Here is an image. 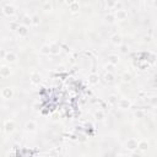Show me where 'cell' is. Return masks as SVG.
<instances>
[{
  "instance_id": "obj_1",
  "label": "cell",
  "mask_w": 157,
  "mask_h": 157,
  "mask_svg": "<svg viewBox=\"0 0 157 157\" xmlns=\"http://www.w3.org/2000/svg\"><path fill=\"white\" fill-rule=\"evenodd\" d=\"M114 15V18L117 20V21H125V20L128 18V11L124 10V9H120V10H115V13H113Z\"/></svg>"
},
{
  "instance_id": "obj_2",
  "label": "cell",
  "mask_w": 157,
  "mask_h": 157,
  "mask_svg": "<svg viewBox=\"0 0 157 157\" xmlns=\"http://www.w3.org/2000/svg\"><path fill=\"white\" fill-rule=\"evenodd\" d=\"M125 148L128 151H135V150L138 148V141H136V139H134V138L128 139L125 142Z\"/></svg>"
},
{
  "instance_id": "obj_3",
  "label": "cell",
  "mask_w": 157,
  "mask_h": 157,
  "mask_svg": "<svg viewBox=\"0 0 157 157\" xmlns=\"http://www.w3.org/2000/svg\"><path fill=\"white\" fill-rule=\"evenodd\" d=\"M3 12L5 13L6 16L11 17V16H13L16 13V8L13 5H11V4H6L4 8H3Z\"/></svg>"
},
{
  "instance_id": "obj_4",
  "label": "cell",
  "mask_w": 157,
  "mask_h": 157,
  "mask_svg": "<svg viewBox=\"0 0 157 157\" xmlns=\"http://www.w3.org/2000/svg\"><path fill=\"white\" fill-rule=\"evenodd\" d=\"M117 104H118L119 109H129L131 107V101L128 98H120V99H118Z\"/></svg>"
},
{
  "instance_id": "obj_5",
  "label": "cell",
  "mask_w": 157,
  "mask_h": 157,
  "mask_svg": "<svg viewBox=\"0 0 157 157\" xmlns=\"http://www.w3.org/2000/svg\"><path fill=\"white\" fill-rule=\"evenodd\" d=\"M12 96H13V90L11 87H4L3 90H1V97L4 98V99H10V98H12Z\"/></svg>"
},
{
  "instance_id": "obj_6",
  "label": "cell",
  "mask_w": 157,
  "mask_h": 157,
  "mask_svg": "<svg viewBox=\"0 0 157 157\" xmlns=\"http://www.w3.org/2000/svg\"><path fill=\"white\" fill-rule=\"evenodd\" d=\"M15 128H16V125H15V121L13 120H6L5 121L4 129H5V131L8 134H11V133L15 131Z\"/></svg>"
},
{
  "instance_id": "obj_7",
  "label": "cell",
  "mask_w": 157,
  "mask_h": 157,
  "mask_svg": "<svg viewBox=\"0 0 157 157\" xmlns=\"http://www.w3.org/2000/svg\"><path fill=\"white\" fill-rule=\"evenodd\" d=\"M25 130L27 133H35L37 130V124H36V121H33V120H28V121H26V124H25Z\"/></svg>"
},
{
  "instance_id": "obj_8",
  "label": "cell",
  "mask_w": 157,
  "mask_h": 157,
  "mask_svg": "<svg viewBox=\"0 0 157 157\" xmlns=\"http://www.w3.org/2000/svg\"><path fill=\"white\" fill-rule=\"evenodd\" d=\"M111 43L113 44V45H115V47H119V45H121L123 44V39H121V36L120 35H113L112 37H111Z\"/></svg>"
},
{
  "instance_id": "obj_9",
  "label": "cell",
  "mask_w": 157,
  "mask_h": 157,
  "mask_svg": "<svg viewBox=\"0 0 157 157\" xmlns=\"http://www.w3.org/2000/svg\"><path fill=\"white\" fill-rule=\"evenodd\" d=\"M5 60L8 61V63L12 64V63H16L17 60V55L13 52H6V55H5Z\"/></svg>"
},
{
  "instance_id": "obj_10",
  "label": "cell",
  "mask_w": 157,
  "mask_h": 157,
  "mask_svg": "<svg viewBox=\"0 0 157 157\" xmlns=\"http://www.w3.org/2000/svg\"><path fill=\"white\" fill-rule=\"evenodd\" d=\"M16 32H17V35L20 37H26L27 35H28V30H27V26H25V25L18 26L16 28Z\"/></svg>"
},
{
  "instance_id": "obj_11",
  "label": "cell",
  "mask_w": 157,
  "mask_h": 157,
  "mask_svg": "<svg viewBox=\"0 0 157 157\" xmlns=\"http://www.w3.org/2000/svg\"><path fill=\"white\" fill-rule=\"evenodd\" d=\"M103 79H104V81H106L107 84H113L114 81H115V75H114L112 71H107V72L104 74Z\"/></svg>"
},
{
  "instance_id": "obj_12",
  "label": "cell",
  "mask_w": 157,
  "mask_h": 157,
  "mask_svg": "<svg viewBox=\"0 0 157 157\" xmlns=\"http://www.w3.org/2000/svg\"><path fill=\"white\" fill-rule=\"evenodd\" d=\"M108 59V63L112 64V65H117L119 63V55L118 54H109V55L107 57Z\"/></svg>"
},
{
  "instance_id": "obj_13",
  "label": "cell",
  "mask_w": 157,
  "mask_h": 157,
  "mask_svg": "<svg viewBox=\"0 0 157 157\" xmlns=\"http://www.w3.org/2000/svg\"><path fill=\"white\" fill-rule=\"evenodd\" d=\"M98 81H99V77H98L97 74L92 72V74L88 75V84H90V85H97Z\"/></svg>"
},
{
  "instance_id": "obj_14",
  "label": "cell",
  "mask_w": 157,
  "mask_h": 157,
  "mask_svg": "<svg viewBox=\"0 0 157 157\" xmlns=\"http://www.w3.org/2000/svg\"><path fill=\"white\" fill-rule=\"evenodd\" d=\"M31 84L32 85H39L40 84V81H42V79H40V76H39V74H36V72H33L32 75H31Z\"/></svg>"
},
{
  "instance_id": "obj_15",
  "label": "cell",
  "mask_w": 157,
  "mask_h": 157,
  "mask_svg": "<svg viewBox=\"0 0 157 157\" xmlns=\"http://www.w3.org/2000/svg\"><path fill=\"white\" fill-rule=\"evenodd\" d=\"M11 75V70H10V67L9 66H1V69H0V76H3V77H9Z\"/></svg>"
},
{
  "instance_id": "obj_16",
  "label": "cell",
  "mask_w": 157,
  "mask_h": 157,
  "mask_svg": "<svg viewBox=\"0 0 157 157\" xmlns=\"http://www.w3.org/2000/svg\"><path fill=\"white\" fill-rule=\"evenodd\" d=\"M148 142L146 141V140H141V141H139L138 142V148L139 150H141V151H147L148 150Z\"/></svg>"
},
{
  "instance_id": "obj_17",
  "label": "cell",
  "mask_w": 157,
  "mask_h": 157,
  "mask_svg": "<svg viewBox=\"0 0 157 157\" xmlns=\"http://www.w3.org/2000/svg\"><path fill=\"white\" fill-rule=\"evenodd\" d=\"M69 10H70L71 13L77 12V11L80 10V5H79V3H77V1H75V3L70 4V5H69Z\"/></svg>"
},
{
  "instance_id": "obj_18",
  "label": "cell",
  "mask_w": 157,
  "mask_h": 157,
  "mask_svg": "<svg viewBox=\"0 0 157 157\" xmlns=\"http://www.w3.org/2000/svg\"><path fill=\"white\" fill-rule=\"evenodd\" d=\"M50 54H53V55L60 54V47L58 44H50Z\"/></svg>"
},
{
  "instance_id": "obj_19",
  "label": "cell",
  "mask_w": 157,
  "mask_h": 157,
  "mask_svg": "<svg viewBox=\"0 0 157 157\" xmlns=\"http://www.w3.org/2000/svg\"><path fill=\"white\" fill-rule=\"evenodd\" d=\"M40 53L43 54V55H49L50 54V45L49 44H44L40 47Z\"/></svg>"
},
{
  "instance_id": "obj_20",
  "label": "cell",
  "mask_w": 157,
  "mask_h": 157,
  "mask_svg": "<svg viewBox=\"0 0 157 157\" xmlns=\"http://www.w3.org/2000/svg\"><path fill=\"white\" fill-rule=\"evenodd\" d=\"M94 118H96V120H98V121H102V120H104L106 114H104L103 111H97L96 113H94Z\"/></svg>"
},
{
  "instance_id": "obj_21",
  "label": "cell",
  "mask_w": 157,
  "mask_h": 157,
  "mask_svg": "<svg viewBox=\"0 0 157 157\" xmlns=\"http://www.w3.org/2000/svg\"><path fill=\"white\" fill-rule=\"evenodd\" d=\"M39 23H40L39 16H38V15H33V16L31 17V25H32V26H39Z\"/></svg>"
},
{
  "instance_id": "obj_22",
  "label": "cell",
  "mask_w": 157,
  "mask_h": 157,
  "mask_svg": "<svg viewBox=\"0 0 157 157\" xmlns=\"http://www.w3.org/2000/svg\"><path fill=\"white\" fill-rule=\"evenodd\" d=\"M121 80L124 81V82H131V80H133V76L129 72H124L121 75Z\"/></svg>"
},
{
  "instance_id": "obj_23",
  "label": "cell",
  "mask_w": 157,
  "mask_h": 157,
  "mask_svg": "<svg viewBox=\"0 0 157 157\" xmlns=\"http://www.w3.org/2000/svg\"><path fill=\"white\" fill-rule=\"evenodd\" d=\"M134 117H135V118H138V119L144 118V117H145V112L142 111V109H138V111H135V112H134Z\"/></svg>"
},
{
  "instance_id": "obj_24",
  "label": "cell",
  "mask_w": 157,
  "mask_h": 157,
  "mask_svg": "<svg viewBox=\"0 0 157 157\" xmlns=\"http://www.w3.org/2000/svg\"><path fill=\"white\" fill-rule=\"evenodd\" d=\"M117 102H118V97L115 96V94H112V96L108 97V103H109V104L114 106V104H117Z\"/></svg>"
},
{
  "instance_id": "obj_25",
  "label": "cell",
  "mask_w": 157,
  "mask_h": 157,
  "mask_svg": "<svg viewBox=\"0 0 157 157\" xmlns=\"http://www.w3.org/2000/svg\"><path fill=\"white\" fill-rule=\"evenodd\" d=\"M104 20H106L107 22H109V23H113V22L115 21L113 13H108V15H106V16H104Z\"/></svg>"
},
{
  "instance_id": "obj_26",
  "label": "cell",
  "mask_w": 157,
  "mask_h": 157,
  "mask_svg": "<svg viewBox=\"0 0 157 157\" xmlns=\"http://www.w3.org/2000/svg\"><path fill=\"white\" fill-rule=\"evenodd\" d=\"M117 1L118 0H106V5L108 6L109 9H113L115 6V4H117Z\"/></svg>"
},
{
  "instance_id": "obj_27",
  "label": "cell",
  "mask_w": 157,
  "mask_h": 157,
  "mask_svg": "<svg viewBox=\"0 0 157 157\" xmlns=\"http://www.w3.org/2000/svg\"><path fill=\"white\" fill-rule=\"evenodd\" d=\"M52 4L50 3H48V1H47V3H44V5H43V10L44 11H47V12H48V11H52Z\"/></svg>"
},
{
  "instance_id": "obj_28",
  "label": "cell",
  "mask_w": 157,
  "mask_h": 157,
  "mask_svg": "<svg viewBox=\"0 0 157 157\" xmlns=\"http://www.w3.org/2000/svg\"><path fill=\"white\" fill-rule=\"evenodd\" d=\"M22 22H23V25H25V26L31 25V17H30V16H23Z\"/></svg>"
},
{
  "instance_id": "obj_29",
  "label": "cell",
  "mask_w": 157,
  "mask_h": 157,
  "mask_svg": "<svg viewBox=\"0 0 157 157\" xmlns=\"http://www.w3.org/2000/svg\"><path fill=\"white\" fill-rule=\"evenodd\" d=\"M5 55H6V50H4V49H0V60L5 59Z\"/></svg>"
},
{
  "instance_id": "obj_30",
  "label": "cell",
  "mask_w": 157,
  "mask_h": 157,
  "mask_svg": "<svg viewBox=\"0 0 157 157\" xmlns=\"http://www.w3.org/2000/svg\"><path fill=\"white\" fill-rule=\"evenodd\" d=\"M113 66H114V65H112V64H109V63H108V64H106V65H104V69H106L107 71H112Z\"/></svg>"
},
{
  "instance_id": "obj_31",
  "label": "cell",
  "mask_w": 157,
  "mask_h": 157,
  "mask_svg": "<svg viewBox=\"0 0 157 157\" xmlns=\"http://www.w3.org/2000/svg\"><path fill=\"white\" fill-rule=\"evenodd\" d=\"M144 42H147V43L152 42V37H151V36H145V37H144Z\"/></svg>"
},
{
  "instance_id": "obj_32",
  "label": "cell",
  "mask_w": 157,
  "mask_h": 157,
  "mask_svg": "<svg viewBox=\"0 0 157 157\" xmlns=\"http://www.w3.org/2000/svg\"><path fill=\"white\" fill-rule=\"evenodd\" d=\"M114 9H117V10L123 9V4H121V3H119V1H117V4H115V6H114Z\"/></svg>"
},
{
  "instance_id": "obj_33",
  "label": "cell",
  "mask_w": 157,
  "mask_h": 157,
  "mask_svg": "<svg viewBox=\"0 0 157 157\" xmlns=\"http://www.w3.org/2000/svg\"><path fill=\"white\" fill-rule=\"evenodd\" d=\"M119 47H121V45H119ZM128 50H129V49H128L126 45H123V47H121V52H123V53H126Z\"/></svg>"
},
{
  "instance_id": "obj_34",
  "label": "cell",
  "mask_w": 157,
  "mask_h": 157,
  "mask_svg": "<svg viewBox=\"0 0 157 157\" xmlns=\"http://www.w3.org/2000/svg\"><path fill=\"white\" fill-rule=\"evenodd\" d=\"M64 1H65L66 5H70V4H72V3L76 1V0H64Z\"/></svg>"
},
{
  "instance_id": "obj_35",
  "label": "cell",
  "mask_w": 157,
  "mask_h": 157,
  "mask_svg": "<svg viewBox=\"0 0 157 157\" xmlns=\"http://www.w3.org/2000/svg\"><path fill=\"white\" fill-rule=\"evenodd\" d=\"M145 96V91H140L139 92V97H144Z\"/></svg>"
}]
</instances>
